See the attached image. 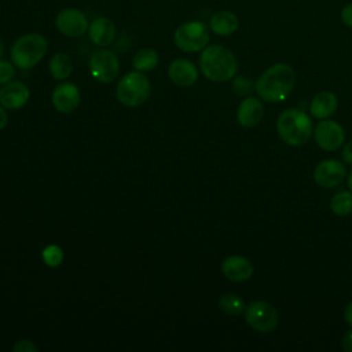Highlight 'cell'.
I'll return each mask as SVG.
<instances>
[{"label": "cell", "mask_w": 352, "mask_h": 352, "mask_svg": "<svg viewBox=\"0 0 352 352\" xmlns=\"http://www.w3.org/2000/svg\"><path fill=\"white\" fill-rule=\"evenodd\" d=\"M296 73L287 63H275L270 66L256 81L257 95L270 103L285 100L293 91Z\"/></svg>", "instance_id": "obj_1"}, {"label": "cell", "mask_w": 352, "mask_h": 352, "mask_svg": "<svg viewBox=\"0 0 352 352\" xmlns=\"http://www.w3.org/2000/svg\"><path fill=\"white\" fill-rule=\"evenodd\" d=\"M198 63L204 76L214 82L231 80L238 70L235 55L220 44L206 45L199 55Z\"/></svg>", "instance_id": "obj_2"}, {"label": "cell", "mask_w": 352, "mask_h": 352, "mask_svg": "<svg viewBox=\"0 0 352 352\" xmlns=\"http://www.w3.org/2000/svg\"><path fill=\"white\" fill-rule=\"evenodd\" d=\"M276 132L285 143L301 146L308 142L312 133V121L304 111L287 109L282 111L276 120Z\"/></svg>", "instance_id": "obj_3"}, {"label": "cell", "mask_w": 352, "mask_h": 352, "mask_svg": "<svg viewBox=\"0 0 352 352\" xmlns=\"http://www.w3.org/2000/svg\"><path fill=\"white\" fill-rule=\"evenodd\" d=\"M48 50L47 38L40 33H26L18 37L11 47V60L19 69L36 66Z\"/></svg>", "instance_id": "obj_4"}, {"label": "cell", "mask_w": 352, "mask_h": 352, "mask_svg": "<svg viewBox=\"0 0 352 352\" xmlns=\"http://www.w3.org/2000/svg\"><path fill=\"white\" fill-rule=\"evenodd\" d=\"M116 95L125 106H139L148 99L150 81L142 72H131L118 81Z\"/></svg>", "instance_id": "obj_5"}, {"label": "cell", "mask_w": 352, "mask_h": 352, "mask_svg": "<svg viewBox=\"0 0 352 352\" xmlns=\"http://www.w3.org/2000/svg\"><path fill=\"white\" fill-rule=\"evenodd\" d=\"M209 26L202 21H188L176 28L173 33L175 44L184 52H197L204 50L210 38Z\"/></svg>", "instance_id": "obj_6"}, {"label": "cell", "mask_w": 352, "mask_h": 352, "mask_svg": "<svg viewBox=\"0 0 352 352\" xmlns=\"http://www.w3.org/2000/svg\"><path fill=\"white\" fill-rule=\"evenodd\" d=\"M243 314L246 323L258 333H270L278 324V312L275 307L263 300L248 304Z\"/></svg>", "instance_id": "obj_7"}, {"label": "cell", "mask_w": 352, "mask_h": 352, "mask_svg": "<svg viewBox=\"0 0 352 352\" xmlns=\"http://www.w3.org/2000/svg\"><path fill=\"white\" fill-rule=\"evenodd\" d=\"M91 76L104 84L116 80L120 73V62L117 55L107 48H99L94 51L88 60Z\"/></svg>", "instance_id": "obj_8"}, {"label": "cell", "mask_w": 352, "mask_h": 352, "mask_svg": "<svg viewBox=\"0 0 352 352\" xmlns=\"http://www.w3.org/2000/svg\"><path fill=\"white\" fill-rule=\"evenodd\" d=\"M55 26L66 37H81L88 32L87 15L78 8H63L56 14Z\"/></svg>", "instance_id": "obj_9"}, {"label": "cell", "mask_w": 352, "mask_h": 352, "mask_svg": "<svg viewBox=\"0 0 352 352\" xmlns=\"http://www.w3.org/2000/svg\"><path fill=\"white\" fill-rule=\"evenodd\" d=\"M314 138L316 144L326 151H334L338 150L345 140V132L344 128L331 120H323L320 121L315 131H314Z\"/></svg>", "instance_id": "obj_10"}, {"label": "cell", "mask_w": 352, "mask_h": 352, "mask_svg": "<svg viewBox=\"0 0 352 352\" xmlns=\"http://www.w3.org/2000/svg\"><path fill=\"white\" fill-rule=\"evenodd\" d=\"M345 166L338 160H324L319 162L314 170V180L324 188H333L342 183L345 177Z\"/></svg>", "instance_id": "obj_11"}, {"label": "cell", "mask_w": 352, "mask_h": 352, "mask_svg": "<svg viewBox=\"0 0 352 352\" xmlns=\"http://www.w3.org/2000/svg\"><path fill=\"white\" fill-rule=\"evenodd\" d=\"M80 91L73 82H63L52 92V104L59 113H72L80 104Z\"/></svg>", "instance_id": "obj_12"}, {"label": "cell", "mask_w": 352, "mask_h": 352, "mask_svg": "<svg viewBox=\"0 0 352 352\" xmlns=\"http://www.w3.org/2000/svg\"><path fill=\"white\" fill-rule=\"evenodd\" d=\"M29 89L21 81H10L0 88V104L8 110L21 109L29 99Z\"/></svg>", "instance_id": "obj_13"}, {"label": "cell", "mask_w": 352, "mask_h": 352, "mask_svg": "<svg viewBox=\"0 0 352 352\" xmlns=\"http://www.w3.org/2000/svg\"><path fill=\"white\" fill-rule=\"evenodd\" d=\"M224 276L232 282H245L253 275V264L242 256H228L221 264Z\"/></svg>", "instance_id": "obj_14"}, {"label": "cell", "mask_w": 352, "mask_h": 352, "mask_svg": "<svg viewBox=\"0 0 352 352\" xmlns=\"http://www.w3.org/2000/svg\"><path fill=\"white\" fill-rule=\"evenodd\" d=\"M168 74L170 80L179 87H190L198 80V69L197 66L184 58L175 59L168 69Z\"/></svg>", "instance_id": "obj_15"}, {"label": "cell", "mask_w": 352, "mask_h": 352, "mask_svg": "<svg viewBox=\"0 0 352 352\" xmlns=\"http://www.w3.org/2000/svg\"><path fill=\"white\" fill-rule=\"evenodd\" d=\"M116 25L111 19L106 16L95 18L88 28L89 40L99 47H106L116 38Z\"/></svg>", "instance_id": "obj_16"}, {"label": "cell", "mask_w": 352, "mask_h": 352, "mask_svg": "<svg viewBox=\"0 0 352 352\" xmlns=\"http://www.w3.org/2000/svg\"><path fill=\"white\" fill-rule=\"evenodd\" d=\"M264 116V106L260 102V99H256L253 96L245 98L236 111L238 122L245 128H253L256 126Z\"/></svg>", "instance_id": "obj_17"}, {"label": "cell", "mask_w": 352, "mask_h": 352, "mask_svg": "<svg viewBox=\"0 0 352 352\" xmlns=\"http://www.w3.org/2000/svg\"><path fill=\"white\" fill-rule=\"evenodd\" d=\"M338 106L337 96L330 91H322L314 96L309 103V111L312 117L318 120H324L330 117Z\"/></svg>", "instance_id": "obj_18"}, {"label": "cell", "mask_w": 352, "mask_h": 352, "mask_svg": "<svg viewBox=\"0 0 352 352\" xmlns=\"http://www.w3.org/2000/svg\"><path fill=\"white\" fill-rule=\"evenodd\" d=\"M239 19L231 11H217L209 19V29L217 36H231L238 30Z\"/></svg>", "instance_id": "obj_19"}, {"label": "cell", "mask_w": 352, "mask_h": 352, "mask_svg": "<svg viewBox=\"0 0 352 352\" xmlns=\"http://www.w3.org/2000/svg\"><path fill=\"white\" fill-rule=\"evenodd\" d=\"M50 73L56 80L67 78L73 72V62L70 56L65 52H56L51 56L48 63Z\"/></svg>", "instance_id": "obj_20"}, {"label": "cell", "mask_w": 352, "mask_h": 352, "mask_svg": "<svg viewBox=\"0 0 352 352\" xmlns=\"http://www.w3.org/2000/svg\"><path fill=\"white\" fill-rule=\"evenodd\" d=\"M132 65L138 72H151L158 65V54L153 48H142L133 55Z\"/></svg>", "instance_id": "obj_21"}, {"label": "cell", "mask_w": 352, "mask_h": 352, "mask_svg": "<svg viewBox=\"0 0 352 352\" xmlns=\"http://www.w3.org/2000/svg\"><path fill=\"white\" fill-rule=\"evenodd\" d=\"M330 209L337 216L352 213V191H340L330 201Z\"/></svg>", "instance_id": "obj_22"}, {"label": "cell", "mask_w": 352, "mask_h": 352, "mask_svg": "<svg viewBox=\"0 0 352 352\" xmlns=\"http://www.w3.org/2000/svg\"><path fill=\"white\" fill-rule=\"evenodd\" d=\"M219 307L224 314L228 315H239L245 311L243 300L234 293H226L219 298Z\"/></svg>", "instance_id": "obj_23"}, {"label": "cell", "mask_w": 352, "mask_h": 352, "mask_svg": "<svg viewBox=\"0 0 352 352\" xmlns=\"http://www.w3.org/2000/svg\"><path fill=\"white\" fill-rule=\"evenodd\" d=\"M41 257L48 267H58L63 260V252L56 245H48L43 249Z\"/></svg>", "instance_id": "obj_24"}, {"label": "cell", "mask_w": 352, "mask_h": 352, "mask_svg": "<svg viewBox=\"0 0 352 352\" xmlns=\"http://www.w3.org/2000/svg\"><path fill=\"white\" fill-rule=\"evenodd\" d=\"M15 65L6 60V59H0V84H7L12 80V77L15 76Z\"/></svg>", "instance_id": "obj_25"}, {"label": "cell", "mask_w": 352, "mask_h": 352, "mask_svg": "<svg viewBox=\"0 0 352 352\" xmlns=\"http://www.w3.org/2000/svg\"><path fill=\"white\" fill-rule=\"evenodd\" d=\"M253 89V84L252 81L245 77V76H241V77H236L234 80V91L238 94V95H246L249 94L250 91Z\"/></svg>", "instance_id": "obj_26"}, {"label": "cell", "mask_w": 352, "mask_h": 352, "mask_svg": "<svg viewBox=\"0 0 352 352\" xmlns=\"http://www.w3.org/2000/svg\"><path fill=\"white\" fill-rule=\"evenodd\" d=\"M12 351L14 352H34V351H37V346L29 340H19L12 346Z\"/></svg>", "instance_id": "obj_27"}, {"label": "cell", "mask_w": 352, "mask_h": 352, "mask_svg": "<svg viewBox=\"0 0 352 352\" xmlns=\"http://www.w3.org/2000/svg\"><path fill=\"white\" fill-rule=\"evenodd\" d=\"M341 21L345 26L352 28V3H348L341 10Z\"/></svg>", "instance_id": "obj_28"}, {"label": "cell", "mask_w": 352, "mask_h": 352, "mask_svg": "<svg viewBox=\"0 0 352 352\" xmlns=\"http://www.w3.org/2000/svg\"><path fill=\"white\" fill-rule=\"evenodd\" d=\"M341 348L345 352H352V329L344 333L341 338Z\"/></svg>", "instance_id": "obj_29"}, {"label": "cell", "mask_w": 352, "mask_h": 352, "mask_svg": "<svg viewBox=\"0 0 352 352\" xmlns=\"http://www.w3.org/2000/svg\"><path fill=\"white\" fill-rule=\"evenodd\" d=\"M341 158L344 162L352 165V140H349L348 143L344 144V147L341 150Z\"/></svg>", "instance_id": "obj_30"}, {"label": "cell", "mask_w": 352, "mask_h": 352, "mask_svg": "<svg viewBox=\"0 0 352 352\" xmlns=\"http://www.w3.org/2000/svg\"><path fill=\"white\" fill-rule=\"evenodd\" d=\"M344 319L352 327V301L344 309Z\"/></svg>", "instance_id": "obj_31"}, {"label": "cell", "mask_w": 352, "mask_h": 352, "mask_svg": "<svg viewBox=\"0 0 352 352\" xmlns=\"http://www.w3.org/2000/svg\"><path fill=\"white\" fill-rule=\"evenodd\" d=\"M7 120H8L7 113H6L4 107L0 104V129H3L7 125Z\"/></svg>", "instance_id": "obj_32"}, {"label": "cell", "mask_w": 352, "mask_h": 352, "mask_svg": "<svg viewBox=\"0 0 352 352\" xmlns=\"http://www.w3.org/2000/svg\"><path fill=\"white\" fill-rule=\"evenodd\" d=\"M4 55V41L0 37V58Z\"/></svg>", "instance_id": "obj_33"}, {"label": "cell", "mask_w": 352, "mask_h": 352, "mask_svg": "<svg viewBox=\"0 0 352 352\" xmlns=\"http://www.w3.org/2000/svg\"><path fill=\"white\" fill-rule=\"evenodd\" d=\"M348 187H349V190L352 191V170H351V173H349V176H348Z\"/></svg>", "instance_id": "obj_34"}]
</instances>
